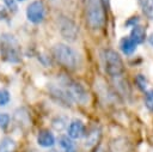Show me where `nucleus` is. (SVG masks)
I'll return each instance as SVG.
<instances>
[{
  "instance_id": "1",
  "label": "nucleus",
  "mask_w": 153,
  "mask_h": 152,
  "mask_svg": "<svg viewBox=\"0 0 153 152\" xmlns=\"http://www.w3.org/2000/svg\"><path fill=\"white\" fill-rule=\"evenodd\" d=\"M55 60L68 69H76L80 65L79 54L69 45L65 43H57L51 49Z\"/></svg>"
},
{
  "instance_id": "2",
  "label": "nucleus",
  "mask_w": 153,
  "mask_h": 152,
  "mask_svg": "<svg viewBox=\"0 0 153 152\" xmlns=\"http://www.w3.org/2000/svg\"><path fill=\"white\" fill-rule=\"evenodd\" d=\"M85 16L92 30L103 28L105 24V10L102 0H85Z\"/></svg>"
},
{
  "instance_id": "3",
  "label": "nucleus",
  "mask_w": 153,
  "mask_h": 152,
  "mask_svg": "<svg viewBox=\"0 0 153 152\" xmlns=\"http://www.w3.org/2000/svg\"><path fill=\"white\" fill-rule=\"evenodd\" d=\"M102 60L104 65L105 72L115 79L122 78L124 74V65L121 56L112 49H104L102 50Z\"/></svg>"
},
{
  "instance_id": "4",
  "label": "nucleus",
  "mask_w": 153,
  "mask_h": 152,
  "mask_svg": "<svg viewBox=\"0 0 153 152\" xmlns=\"http://www.w3.org/2000/svg\"><path fill=\"white\" fill-rule=\"evenodd\" d=\"M0 53L2 57L11 63H17L22 60L19 43L11 34H2L0 36Z\"/></svg>"
},
{
  "instance_id": "5",
  "label": "nucleus",
  "mask_w": 153,
  "mask_h": 152,
  "mask_svg": "<svg viewBox=\"0 0 153 152\" xmlns=\"http://www.w3.org/2000/svg\"><path fill=\"white\" fill-rule=\"evenodd\" d=\"M61 86L63 87V90L67 92V95L72 101H75L80 104H86L88 102V93L80 83L71 78L63 77L61 79Z\"/></svg>"
},
{
  "instance_id": "6",
  "label": "nucleus",
  "mask_w": 153,
  "mask_h": 152,
  "mask_svg": "<svg viewBox=\"0 0 153 152\" xmlns=\"http://www.w3.org/2000/svg\"><path fill=\"white\" fill-rule=\"evenodd\" d=\"M45 17V7L42 1L35 0L29 4L26 8V18L29 22L33 24H39L44 20Z\"/></svg>"
},
{
  "instance_id": "7",
  "label": "nucleus",
  "mask_w": 153,
  "mask_h": 152,
  "mask_svg": "<svg viewBox=\"0 0 153 152\" xmlns=\"http://www.w3.org/2000/svg\"><path fill=\"white\" fill-rule=\"evenodd\" d=\"M60 32L63 38L68 41H75V38L78 37V26L71 19L62 18L60 22Z\"/></svg>"
},
{
  "instance_id": "8",
  "label": "nucleus",
  "mask_w": 153,
  "mask_h": 152,
  "mask_svg": "<svg viewBox=\"0 0 153 152\" xmlns=\"http://www.w3.org/2000/svg\"><path fill=\"white\" fill-rule=\"evenodd\" d=\"M48 89H49V92H50L51 97H53L57 103H60V104L63 105V107H71L72 99L69 98V96L67 95V92L63 90L62 86H57V85L50 84Z\"/></svg>"
},
{
  "instance_id": "9",
  "label": "nucleus",
  "mask_w": 153,
  "mask_h": 152,
  "mask_svg": "<svg viewBox=\"0 0 153 152\" xmlns=\"http://www.w3.org/2000/svg\"><path fill=\"white\" fill-rule=\"evenodd\" d=\"M67 132L71 139H80L85 135V124L81 120L75 118L67 126Z\"/></svg>"
},
{
  "instance_id": "10",
  "label": "nucleus",
  "mask_w": 153,
  "mask_h": 152,
  "mask_svg": "<svg viewBox=\"0 0 153 152\" xmlns=\"http://www.w3.org/2000/svg\"><path fill=\"white\" fill-rule=\"evenodd\" d=\"M37 144L42 147H51L55 144V136L49 129H42L38 132Z\"/></svg>"
},
{
  "instance_id": "11",
  "label": "nucleus",
  "mask_w": 153,
  "mask_h": 152,
  "mask_svg": "<svg viewBox=\"0 0 153 152\" xmlns=\"http://www.w3.org/2000/svg\"><path fill=\"white\" fill-rule=\"evenodd\" d=\"M100 129L99 128H97V127H94V128H92L88 133H87V135H86V139H85V142H84V145H85V147L86 148H91V147H93L96 144H98V141H99V139H100Z\"/></svg>"
},
{
  "instance_id": "12",
  "label": "nucleus",
  "mask_w": 153,
  "mask_h": 152,
  "mask_svg": "<svg viewBox=\"0 0 153 152\" xmlns=\"http://www.w3.org/2000/svg\"><path fill=\"white\" fill-rule=\"evenodd\" d=\"M136 43L129 37V36H126V37H122L121 41H120V48L121 50L123 51V54L126 55H131L135 49H136Z\"/></svg>"
},
{
  "instance_id": "13",
  "label": "nucleus",
  "mask_w": 153,
  "mask_h": 152,
  "mask_svg": "<svg viewBox=\"0 0 153 152\" xmlns=\"http://www.w3.org/2000/svg\"><path fill=\"white\" fill-rule=\"evenodd\" d=\"M59 145L63 152H76V145L68 135H61L59 138Z\"/></svg>"
},
{
  "instance_id": "14",
  "label": "nucleus",
  "mask_w": 153,
  "mask_h": 152,
  "mask_svg": "<svg viewBox=\"0 0 153 152\" xmlns=\"http://www.w3.org/2000/svg\"><path fill=\"white\" fill-rule=\"evenodd\" d=\"M129 37H130L136 44L142 43V42L145 41V37H146V30H145V28H142L141 25H135V26H133Z\"/></svg>"
},
{
  "instance_id": "15",
  "label": "nucleus",
  "mask_w": 153,
  "mask_h": 152,
  "mask_svg": "<svg viewBox=\"0 0 153 152\" xmlns=\"http://www.w3.org/2000/svg\"><path fill=\"white\" fill-rule=\"evenodd\" d=\"M106 152H127V142L124 139H115L110 142Z\"/></svg>"
},
{
  "instance_id": "16",
  "label": "nucleus",
  "mask_w": 153,
  "mask_h": 152,
  "mask_svg": "<svg viewBox=\"0 0 153 152\" xmlns=\"http://www.w3.org/2000/svg\"><path fill=\"white\" fill-rule=\"evenodd\" d=\"M16 150V141L10 138L5 136L0 141V152H14Z\"/></svg>"
},
{
  "instance_id": "17",
  "label": "nucleus",
  "mask_w": 153,
  "mask_h": 152,
  "mask_svg": "<svg viewBox=\"0 0 153 152\" xmlns=\"http://www.w3.org/2000/svg\"><path fill=\"white\" fill-rule=\"evenodd\" d=\"M51 126L56 132H62L63 129L67 128L68 126V121L65 116H56L53 121H51Z\"/></svg>"
},
{
  "instance_id": "18",
  "label": "nucleus",
  "mask_w": 153,
  "mask_h": 152,
  "mask_svg": "<svg viewBox=\"0 0 153 152\" xmlns=\"http://www.w3.org/2000/svg\"><path fill=\"white\" fill-rule=\"evenodd\" d=\"M145 105L149 111H153V90H148L145 93Z\"/></svg>"
},
{
  "instance_id": "19",
  "label": "nucleus",
  "mask_w": 153,
  "mask_h": 152,
  "mask_svg": "<svg viewBox=\"0 0 153 152\" xmlns=\"http://www.w3.org/2000/svg\"><path fill=\"white\" fill-rule=\"evenodd\" d=\"M11 99V95L6 89H0V107H5Z\"/></svg>"
},
{
  "instance_id": "20",
  "label": "nucleus",
  "mask_w": 153,
  "mask_h": 152,
  "mask_svg": "<svg viewBox=\"0 0 153 152\" xmlns=\"http://www.w3.org/2000/svg\"><path fill=\"white\" fill-rule=\"evenodd\" d=\"M139 2H140V5H141L143 12L147 13L148 16H151V13H152V11H153V8H152V7H153L152 0H139Z\"/></svg>"
},
{
  "instance_id": "21",
  "label": "nucleus",
  "mask_w": 153,
  "mask_h": 152,
  "mask_svg": "<svg viewBox=\"0 0 153 152\" xmlns=\"http://www.w3.org/2000/svg\"><path fill=\"white\" fill-rule=\"evenodd\" d=\"M10 121H11V117L7 113H0V128L1 129L7 128L10 124Z\"/></svg>"
},
{
  "instance_id": "22",
  "label": "nucleus",
  "mask_w": 153,
  "mask_h": 152,
  "mask_svg": "<svg viewBox=\"0 0 153 152\" xmlns=\"http://www.w3.org/2000/svg\"><path fill=\"white\" fill-rule=\"evenodd\" d=\"M135 81H136L137 86H139L142 91L146 90V87H147V80H146V78H145L142 74H137L136 78H135Z\"/></svg>"
},
{
  "instance_id": "23",
  "label": "nucleus",
  "mask_w": 153,
  "mask_h": 152,
  "mask_svg": "<svg viewBox=\"0 0 153 152\" xmlns=\"http://www.w3.org/2000/svg\"><path fill=\"white\" fill-rule=\"evenodd\" d=\"M4 1H5V7L6 8H8L12 12H16L17 11L18 5H17V1L16 0H4Z\"/></svg>"
},
{
  "instance_id": "24",
  "label": "nucleus",
  "mask_w": 153,
  "mask_h": 152,
  "mask_svg": "<svg viewBox=\"0 0 153 152\" xmlns=\"http://www.w3.org/2000/svg\"><path fill=\"white\" fill-rule=\"evenodd\" d=\"M7 16H8V11H7V8L5 7V6H2V5H0V20L2 19H6L7 18Z\"/></svg>"
},
{
  "instance_id": "25",
  "label": "nucleus",
  "mask_w": 153,
  "mask_h": 152,
  "mask_svg": "<svg viewBox=\"0 0 153 152\" xmlns=\"http://www.w3.org/2000/svg\"><path fill=\"white\" fill-rule=\"evenodd\" d=\"M148 43H149V44L153 47V32H152V34L148 36Z\"/></svg>"
},
{
  "instance_id": "26",
  "label": "nucleus",
  "mask_w": 153,
  "mask_h": 152,
  "mask_svg": "<svg viewBox=\"0 0 153 152\" xmlns=\"http://www.w3.org/2000/svg\"><path fill=\"white\" fill-rule=\"evenodd\" d=\"M102 2H103V5L109 6V0H102Z\"/></svg>"
},
{
  "instance_id": "27",
  "label": "nucleus",
  "mask_w": 153,
  "mask_h": 152,
  "mask_svg": "<svg viewBox=\"0 0 153 152\" xmlns=\"http://www.w3.org/2000/svg\"><path fill=\"white\" fill-rule=\"evenodd\" d=\"M47 152H59V151H56V150H49V151H47Z\"/></svg>"
},
{
  "instance_id": "28",
  "label": "nucleus",
  "mask_w": 153,
  "mask_h": 152,
  "mask_svg": "<svg viewBox=\"0 0 153 152\" xmlns=\"http://www.w3.org/2000/svg\"><path fill=\"white\" fill-rule=\"evenodd\" d=\"M16 1H17V2H18V1H25V0H16Z\"/></svg>"
}]
</instances>
